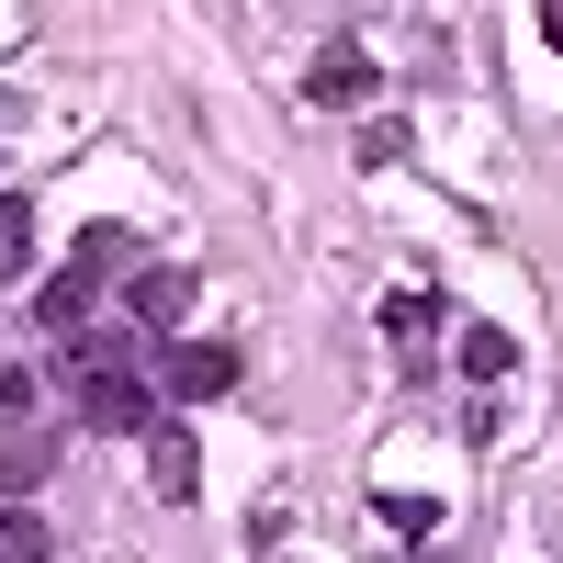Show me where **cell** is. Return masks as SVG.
<instances>
[{
  "instance_id": "1",
  "label": "cell",
  "mask_w": 563,
  "mask_h": 563,
  "mask_svg": "<svg viewBox=\"0 0 563 563\" xmlns=\"http://www.w3.org/2000/svg\"><path fill=\"white\" fill-rule=\"evenodd\" d=\"M372 90H384V68H372V45H361V34L316 45V68H305V102H316V113H361Z\"/></svg>"
},
{
  "instance_id": "2",
  "label": "cell",
  "mask_w": 563,
  "mask_h": 563,
  "mask_svg": "<svg viewBox=\"0 0 563 563\" xmlns=\"http://www.w3.org/2000/svg\"><path fill=\"white\" fill-rule=\"evenodd\" d=\"M158 395H180V406L238 395V350H225V339H169V361H158Z\"/></svg>"
},
{
  "instance_id": "3",
  "label": "cell",
  "mask_w": 563,
  "mask_h": 563,
  "mask_svg": "<svg viewBox=\"0 0 563 563\" xmlns=\"http://www.w3.org/2000/svg\"><path fill=\"white\" fill-rule=\"evenodd\" d=\"M79 417L102 440H124V429H158V384L147 372H102V384H79Z\"/></svg>"
},
{
  "instance_id": "4",
  "label": "cell",
  "mask_w": 563,
  "mask_h": 563,
  "mask_svg": "<svg viewBox=\"0 0 563 563\" xmlns=\"http://www.w3.org/2000/svg\"><path fill=\"white\" fill-rule=\"evenodd\" d=\"M192 294H203L192 271H135V282H124V327H147V339H169V327L192 316Z\"/></svg>"
},
{
  "instance_id": "5",
  "label": "cell",
  "mask_w": 563,
  "mask_h": 563,
  "mask_svg": "<svg viewBox=\"0 0 563 563\" xmlns=\"http://www.w3.org/2000/svg\"><path fill=\"white\" fill-rule=\"evenodd\" d=\"M147 485H158L169 507H192V496H203V451H192V429H169V417L147 429Z\"/></svg>"
},
{
  "instance_id": "6",
  "label": "cell",
  "mask_w": 563,
  "mask_h": 563,
  "mask_svg": "<svg viewBox=\"0 0 563 563\" xmlns=\"http://www.w3.org/2000/svg\"><path fill=\"white\" fill-rule=\"evenodd\" d=\"M102 372H147L135 327H79V339H68V384H102Z\"/></svg>"
},
{
  "instance_id": "7",
  "label": "cell",
  "mask_w": 563,
  "mask_h": 563,
  "mask_svg": "<svg viewBox=\"0 0 563 563\" xmlns=\"http://www.w3.org/2000/svg\"><path fill=\"white\" fill-rule=\"evenodd\" d=\"M90 294H102V271H79V260H68V271H45V294H34V316L57 327V339H79V327H90Z\"/></svg>"
},
{
  "instance_id": "8",
  "label": "cell",
  "mask_w": 563,
  "mask_h": 563,
  "mask_svg": "<svg viewBox=\"0 0 563 563\" xmlns=\"http://www.w3.org/2000/svg\"><path fill=\"white\" fill-rule=\"evenodd\" d=\"M384 339L417 361V350H429L440 339V294H384Z\"/></svg>"
},
{
  "instance_id": "9",
  "label": "cell",
  "mask_w": 563,
  "mask_h": 563,
  "mask_svg": "<svg viewBox=\"0 0 563 563\" xmlns=\"http://www.w3.org/2000/svg\"><path fill=\"white\" fill-rule=\"evenodd\" d=\"M462 372H474V384H507V372H519V339H507V327H462Z\"/></svg>"
},
{
  "instance_id": "10",
  "label": "cell",
  "mask_w": 563,
  "mask_h": 563,
  "mask_svg": "<svg viewBox=\"0 0 563 563\" xmlns=\"http://www.w3.org/2000/svg\"><path fill=\"white\" fill-rule=\"evenodd\" d=\"M23 271H34V203L0 192V282H23Z\"/></svg>"
},
{
  "instance_id": "11",
  "label": "cell",
  "mask_w": 563,
  "mask_h": 563,
  "mask_svg": "<svg viewBox=\"0 0 563 563\" xmlns=\"http://www.w3.org/2000/svg\"><path fill=\"white\" fill-rule=\"evenodd\" d=\"M0 563H45V507H0Z\"/></svg>"
},
{
  "instance_id": "12",
  "label": "cell",
  "mask_w": 563,
  "mask_h": 563,
  "mask_svg": "<svg viewBox=\"0 0 563 563\" xmlns=\"http://www.w3.org/2000/svg\"><path fill=\"white\" fill-rule=\"evenodd\" d=\"M135 260V238H124V225L102 214V225H79V271H124Z\"/></svg>"
},
{
  "instance_id": "13",
  "label": "cell",
  "mask_w": 563,
  "mask_h": 563,
  "mask_svg": "<svg viewBox=\"0 0 563 563\" xmlns=\"http://www.w3.org/2000/svg\"><path fill=\"white\" fill-rule=\"evenodd\" d=\"M541 45H552V57H563V0H541Z\"/></svg>"
},
{
  "instance_id": "14",
  "label": "cell",
  "mask_w": 563,
  "mask_h": 563,
  "mask_svg": "<svg viewBox=\"0 0 563 563\" xmlns=\"http://www.w3.org/2000/svg\"><path fill=\"white\" fill-rule=\"evenodd\" d=\"M406 563H451V552H406Z\"/></svg>"
}]
</instances>
